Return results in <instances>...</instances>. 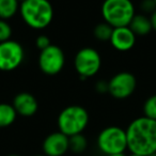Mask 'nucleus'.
<instances>
[{"label":"nucleus","instance_id":"nucleus-25","mask_svg":"<svg viewBox=\"0 0 156 156\" xmlns=\"http://www.w3.org/2000/svg\"><path fill=\"white\" fill-rule=\"evenodd\" d=\"M129 156H141V155H137V154H132V153H130Z\"/></svg>","mask_w":156,"mask_h":156},{"label":"nucleus","instance_id":"nucleus-26","mask_svg":"<svg viewBox=\"0 0 156 156\" xmlns=\"http://www.w3.org/2000/svg\"><path fill=\"white\" fill-rule=\"evenodd\" d=\"M8 156H20V155H17V154H11V155H8Z\"/></svg>","mask_w":156,"mask_h":156},{"label":"nucleus","instance_id":"nucleus-23","mask_svg":"<svg viewBox=\"0 0 156 156\" xmlns=\"http://www.w3.org/2000/svg\"><path fill=\"white\" fill-rule=\"evenodd\" d=\"M150 20H151V25H152V30L156 31V10L151 13V16H150Z\"/></svg>","mask_w":156,"mask_h":156},{"label":"nucleus","instance_id":"nucleus-28","mask_svg":"<svg viewBox=\"0 0 156 156\" xmlns=\"http://www.w3.org/2000/svg\"><path fill=\"white\" fill-rule=\"evenodd\" d=\"M18 1H20V2H23V1H25V0H18Z\"/></svg>","mask_w":156,"mask_h":156},{"label":"nucleus","instance_id":"nucleus-22","mask_svg":"<svg viewBox=\"0 0 156 156\" xmlns=\"http://www.w3.org/2000/svg\"><path fill=\"white\" fill-rule=\"evenodd\" d=\"M95 89L98 90L100 93L108 92V83H105V81H98L95 86Z\"/></svg>","mask_w":156,"mask_h":156},{"label":"nucleus","instance_id":"nucleus-16","mask_svg":"<svg viewBox=\"0 0 156 156\" xmlns=\"http://www.w3.org/2000/svg\"><path fill=\"white\" fill-rule=\"evenodd\" d=\"M88 147V140L83 134H77L69 137V150L76 154L83 153Z\"/></svg>","mask_w":156,"mask_h":156},{"label":"nucleus","instance_id":"nucleus-29","mask_svg":"<svg viewBox=\"0 0 156 156\" xmlns=\"http://www.w3.org/2000/svg\"><path fill=\"white\" fill-rule=\"evenodd\" d=\"M154 1H155V5H156V0H154Z\"/></svg>","mask_w":156,"mask_h":156},{"label":"nucleus","instance_id":"nucleus-18","mask_svg":"<svg viewBox=\"0 0 156 156\" xmlns=\"http://www.w3.org/2000/svg\"><path fill=\"white\" fill-rule=\"evenodd\" d=\"M143 115L156 120V94L147 98L143 104Z\"/></svg>","mask_w":156,"mask_h":156},{"label":"nucleus","instance_id":"nucleus-14","mask_svg":"<svg viewBox=\"0 0 156 156\" xmlns=\"http://www.w3.org/2000/svg\"><path fill=\"white\" fill-rule=\"evenodd\" d=\"M17 112L13 105L8 103H0V128L8 127L15 122Z\"/></svg>","mask_w":156,"mask_h":156},{"label":"nucleus","instance_id":"nucleus-11","mask_svg":"<svg viewBox=\"0 0 156 156\" xmlns=\"http://www.w3.org/2000/svg\"><path fill=\"white\" fill-rule=\"evenodd\" d=\"M136 34L128 26L113 28L110 37V44L115 49L119 51H128L136 44Z\"/></svg>","mask_w":156,"mask_h":156},{"label":"nucleus","instance_id":"nucleus-9","mask_svg":"<svg viewBox=\"0 0 156 156\" xmlns=\"http://www.w3.org/2000/svg\"><path fill=\"white\" fill-rule=\"evenodd\" d=\"M137 79L129 72H120L108 81V92L118 100L127 98L134 93Z\"/></svg>","mask_w":156,"mask_h":156},{"label":"nucleus","instance_id":"nucleus-17","mask_svg":"<svg viewBox=\"0 0 156 156\" xmlns=\"http://www.w3.org/2000/svg\"><path fill=\"white\" fill-rule=\"evenodd\" d=\"M112 30L113 28L106 22L100 23L94 28L93 34L98 41H109L111 34H112Z\"/></svg>","mask_w":156,"mask_h":156},{"label":"nucleus","instance_id":"nucleus-10","mask_svg":"<svg viewBox=\"0 0 156 156\" xmlns=\"http://www.w3.org/2000/svg\"><path fill=\"white\" fill-rule=\"evenodd\" d=\"M42 147L46 156H63L69 150V137L55 132L44 139Z\"/></svg>","mask_w":156,"mask_h":156},{"label":"nucleus","instance_id":"nucleus-7","mask_svg":"<svg viewBox=\"0 0 156 156\" xmlns=\"http://www.w3.org/2000/svg\"><path fill=\"white\" fill-rule=\"evenodd\" d=\"M25 50L22 44L14 40L0 43V71L12 72L22 65Z\"/></svg>","mask_w":156,"mask_h":156},{"label":"nucleus","instance_id":"nucleus-12","mask_svg":"<svg viewBox=\"0 0 156 156\" xmlns=\"http://www.w3.org/2000/svg\"><path fill=\"white\" fill-rule=\"evenodd\" d=\"M13 107L17 115L22 117H32L39 109V104L34 95L29 92H20L13 100Z\"/></svg>","mask_w":156,"mask_h":156},{"label":"nucleus","instance_id":"nucleus-6","mask_svg":"<svg viewBox=\"0 0 156 156\" xmlns=\"http://www.w3.org/2000/svg\"><path fill=\"white\" fill-rule=\"evenodd\" d=\"M102 66L100 52L92 47H83L78 50L74 58V67L83 79L93 77Z\"/></svg>","mask_w":156,"mask_h":156},{"label":"nucleus","instance_id":"nucleus-27","mask_svg":"<svg viewBox=\"0 0 156 156\" xmlns=\"http://www.w3.org/2000/svg\"><path fill=\"white\" fill-rule=\"evenodd\" d=\"M33 156H46L45 154H43V155H33Z\"/></svg>","mask_w":156,"mask_h":156},{"label":"nucleus","instance_id":"nucleus-15","mask_svg":"<svg viewBox=\"0 0 156 156\" xmlns=\"http://www.w3.org/2000/svg\"><path fill=\"white\" fill-rule=\"evenodd\" d=\"M18 0H0V18L9 20L20 12Z\"/></svg>","mask_w":156,"mask_h":156},{"label":"nucleus","instance_id":"nucleus-3","mask_svg":"<svg viewBox=\"0 0 156 156\" xmlns=\"http://www.w3.org/2000/svg\"><path fill=\"white\" fill-rule=\"evenodd\" d=\"M59 132L67 137L83 134L89 124V113L87 109L78 105H71L63 109L57 120Z\"/></svg>","mask_w":156,"mask_h":156},{"label":"nucleus","instance_id":"nucleus-20","mask_svg":"<svg viewBox=\"0 0 156 156\" xmlns=\"http://www.w3.org/2000/svg\"><path fill=\"white\" fill-rule=\"evenodd\" d=\"M35 45H37V47L39 48L40 50H43V49H45V48H47L48 46L51 45V42H50V39L47 35L41 34L35 40Z\"/></svg>","mask_w":156,"mask_h":156},{"label":"nucleus","instance_id":"nucleus-21","mask_svg":"<svg viewBox=\"0 0 156 156\" xmlns=\"http://www.w3.org/2000/svg\"><path fill=\"white\" fill-rule=\"evenodd\" d=\"M141 9L147 13H153L156 10V5L154 0H143L141 3Z\"/></svg>","mask_w":156,"mask_h":156},{"label":"nucleus","instance_id":"nucleus-2","mask_svg":"<svg viewBox=\"0 0 156 156\" xmlns=\"http://www.w3.org/2000/svg\"><path fill=\"white\" fill-rule=\"evenodd\" d=\"M20 14L31 29L43 30L54 20V8L49 0H25L20 5Z\"/></svg>","mask_w":156,"mask_h":156},{"label":"nucleus","instance_id":"nucleus-8","mask_svg":"<svg viewBox=\"0 0 156 156\" xmlns=\"http://www.w3.org/2000/svg\"><path fill=\"white\" fill-rule=\"evenodd\" d=\"M65 64V56L59 46L51 44L47 48L41 50L39 55V67L42 73L54 76L63 69Z\"/></svg>","mask_w":156,"mask_h":156},{"label":"nucleus","instance_id":"nucleus-5","mask_svg":"<svg viewBox=\"0 0 156 156\" xmlns=\"http://www.w3.org/2000/svg\"><path fill=\"white\" fill-rule=\"evenodd\" d=\"M98 147L103 154L109 156L124 153L127 150L126 130L119 126H108L98 136Z\"/></svg>","mask_w":156,"mask_h":156},{"label":"nucleus","instance_id":"nucleus-24","mask_svg":"<svg viewBox=\"0 0 156 156\" xmlns=\"http://www.w3.org/2000/svg\"><path fill=\"white\" fill-rule=\"evenodd\" d=\"M109 156H125V154L120 153V154H113V155H109Z\"/></svg>","mask_w":156,"mask_h":156},{"label":"nucleus","instance_id":"nucleus-4","mask_svg":"<svg viewBox=\"0 0 156 156\" xmlns=\"http://www.w3.org/2000/svg\"><path fill=\"white\" fill-rule=\"evenodd\" d=\"M101 11L104 22L112 28L128 26L136 14L132 0H104Z\"/></svg>","mask_w":156,"mask_h":156},{"label":"nucleus","instance_id":"nucleus-1","mask_svg":"<svg viewBox=\"0 0 156 156\" xmlns=\"http://www.w3.org/2000/svg\"><path fill=\"white\" fill-rule=\"evenodd\" d=\"M125 130L127 150L132 154L150 156L156 153V120L142 115L133 120Z\"/></svg>","mask_w":156,"mask_h":156},{"label":"nucleus","instance_id":"nucleus-19","mask_svg":"<svg viewBox=\"0 0 156 156\" xmlns=\"http://www.w3.org/2000/svg\"><path fill=\"white\" fill-rule=\"evenodd\" d=\"M12 37V27L8 23V20L0 18V43L11 40Z\"/></svg>","mask_w":156,"mask_h":156},{"label":"nucleus","instance_id":"nucleus-13","mask_svg":"<svg viewBox=\"0 0 156 156\" xmlns=\"http://www.w3.org/2000/svg\"><path fill=\"white\" fill-rule=\"evenodd\" d=\"M128 27L132 29L136 37H143V35L149 34L152 31L150 17H147L144 14H135Z\"/></svg>","mask_w":156,"mask_h":156}]
</instances>
